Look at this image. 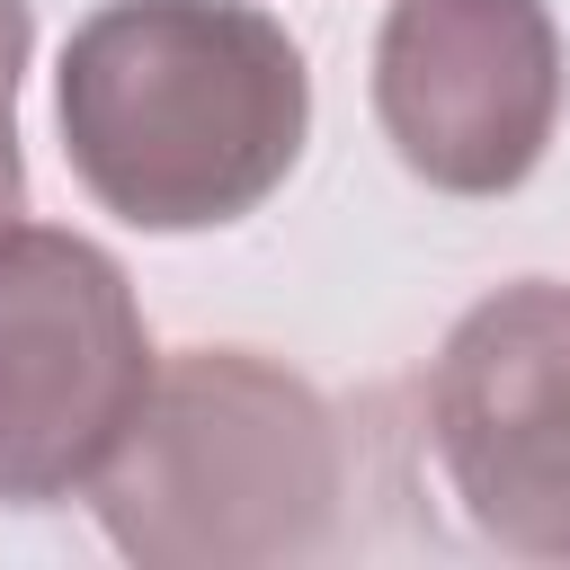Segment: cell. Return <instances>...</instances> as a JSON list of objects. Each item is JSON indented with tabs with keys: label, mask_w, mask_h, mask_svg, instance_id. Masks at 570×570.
<instances>
[{
	"label": "cell",
	"mask_w": 570,
	"mask_h": 570,
	"mask_svg": "<svg viewBox=\"0 0 570 570\" xmlns=\"http://www.w3.org/2000/svg\"><path fill=\"white\" fill-rule=\"evenodd\" d=\"M134 276L62 223H0V508H53L98 481L151 392Z\"/></svg>",
	"instance_id": "obj_3"
},
{
	"label": "cell",
	"mask_w": 570,
	"mask_h": 570,
	"mask_svg": "<svg viewBox=\"0 0 570 570\" xmlns=\"http://www.w3.org/2000/svg\"><path fill=\"white\" fill-rule=\"evenodd\" d=\"M89 508L142 570H285L338 543L347 428L312 374L258 347H178L151 365Z\"/></svg>",
	"instance_id": "obj_2"
},
{
	"label": "cell",
	"mask_w": 570,
	"mask_h": 570,
	"mask_svg": "<svg viewBox=\"0 0 570 570\" xmlns=\"http://www.w3.org/2000/svg\"><path fill=\"white\" fill-rule=\"evenodd\" d=\"M27 53H36V9L27 0H0V62L27 71Z\"/></svg>",
	"instance_id": "obj_7"
},
{
	"label": "cell",
	"mask_w": 570,
	"mask_h": 570,
	"mask_svg": "<svg viewBox=\"0 0 570 570\" xmlns=\"http://www.w3.org/2000/svg\"><path fill=\"white\" fill-rule=\"evenodd\" d=\"M18 80H27V71H9V62H0V223H18V214H27V151H18Z\"/></svg>",
	"instance_id": "obj_6"
},
{
	"label": "cell",
	"mask_w": 570,
	"mask_h": 570,
	"mask_svg": "<svg viewBox=\"0 0 570 570\" xmlns=\"http://www.w3.org/2000/svg\"><path fill=\"white\" fill-rule=\"evenodd\" d=\"M428 445L481 543L570 561V285L481 294L428 365Z\"/></svg>",
	"instance_id": "obj_4"
},
{
	"label": "cell",
	"mask_w": 570,
	"mask_h": 570,
	"mask_svg": "<svg viewBox=\"0 0 570 570\" xmlns=\"http://www.w3.org/2000/svg\"><path fill=\"white\" fill-rule=\"evenodd\" d=\"M62 160L134 232L258 214L312 142V71L249 0H98L53 71Z\"/></svg>",
	"instance_id": "obj_1"
},
{
	"label": "cell",
	"mask_w": 570,
	"mask_h": 570,
	"mask_svg": "<svg viewBox=\"0 0 570 570\" xmlns=\"http://www.w3.org/2000/svg\"><path fill=\"white\" fill-rule=\"evenodd\" d=\"M561 27L543 0H392L374 125L436 196H517L561 134Z\"/></svg>",
	"instance_id": "obj_5"
}]
</instances>
